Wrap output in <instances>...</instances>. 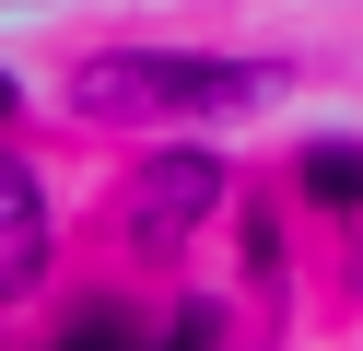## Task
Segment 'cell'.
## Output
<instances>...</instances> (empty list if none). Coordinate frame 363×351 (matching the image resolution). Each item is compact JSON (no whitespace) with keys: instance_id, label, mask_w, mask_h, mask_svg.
Wrapping results in <instances>:
<instances>
[{"instance_id":"52a82bcc","label":"cell","mask_w":363,"mask_h":351,"mask_svg":"<svg viewBox=\"0 0 363 351\" xmlns=\"http://www.w3.org/2000/svg\"><path fill=\"white\" fill-rule=\"evenodd\" d=\"M0 117H12V70H0Z\"/></svg>"},{"instance_id":"5b68a950","label":"cell","mask_w":363,"mask_h":351,"mask_svg":"<svg viewBox=\"0 0 363 351\" xmlns=\"http://www.w3.org/2000/svg\"><path fill=\"white\" fill-rule=\"evenodd\" d=\"M152 351H223V304H211V293H188L164 328H152Z\"/></svg>"},{"instance_id":"6da1fadb","label":"cell","mask_w":363,"mask_h":351,"mask_svg":"<svg viewBox=\"0 0 363 351\" xmlns=\"http://www.w3.org/2000/svg\"><path fill=\"white\" fill-rule=\"evenodd\" d=\"M281 94L269 59H188V47H106L71 70V117L141 129V117H258Z\"/></svg>"},{"instance_id":"8992f818","label":"cell","mask_w":363,"mask_h":351,"mask_svg":"<svg viewBox=\"0 0 363 351\" xmlns=\"http://www.w3.org/2000/svg\"><path fill=\"white\" fill-rule=\"evenodd\" d=\"M59 351H152V328L129 316V304H94V316H82V328H71Z\"/></svg>"},{"instance_id":"7a4b0ae2","label":"cell","mask_w":363,"mask_h":351,"mask_svg":"<svg viewBox=\"0 0 363 351\" xmlns=\"http://www.w3.org/2000/svg\"><path fill=\"white\" fill-rule=\"evenodd\" d=\"M211 199H223V164L176 140V152H152L141 176H129V211H118V234H129V246H176V234H188Z\"/></svg>"},{"instance_id":"277c9868","label":"cell","mask_w":363,"mask_h":351,"mask_svg":"<svg viewBox=\"0 0 363 351\" xmlns=\"http://www.w3.org/2000/svg\"><path fill=\"white\" fill-rule=\"evenodd\" d=\"M305 199L316 211H363V140H316L305 152Z\"/></svg>"},{"instance_id":"3957f363","label":"cell","mask_w":363,"mask_h":351,"mask_svg":"<svg viewBox=\"0 0 363 351\" xmlns=\"http://www.w3.org/2000/svg\"><path fill=\"white\" fill-rule=\"evenodd\" d=\"M48 281V199H35V164L0 152V304H24Z\"/></svg>"}]
</instances>
